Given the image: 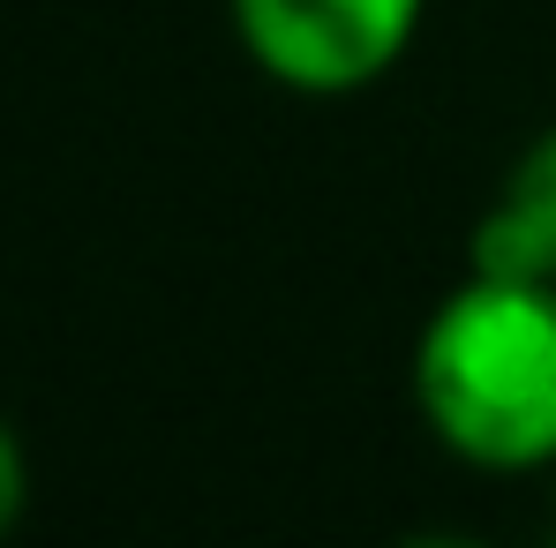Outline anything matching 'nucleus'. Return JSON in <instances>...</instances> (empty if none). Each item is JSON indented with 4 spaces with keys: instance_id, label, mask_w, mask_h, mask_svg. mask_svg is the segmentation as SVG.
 Instances as JSON below:
<instances>
[{
    "instance_id": "obj_1",
    "label": "nucleus",
    "mask_w": 556,
    "mask_h": 548,
    "mask_svg": "<svg viewBox=\"0 0 556 548\" xmlns=\"http://www.w3.org/2000/svg\"><path fill=\"white\" fill-rule=\"evenodd\" d=\"M414 398L444 451L489 473L556 458V285L473 271L414 346Z\"/></svg>"
},
{
    "instance_id": "obj_5",
    "label": "nucleus",
    "mask_w": 556,
    "mask_h": 548,
    "mask_svg": "<svg viewBox=\"0 0 556 548\" xmlns=\"http://www.w3.org/2000/svg\"><path fill=\"white\" fill-rule=\"evenodd\" d=\"M399 548H489V541H473V534H414V541H399Z\"/></svg>"
},
{
    "instance_id": "obj_4",
    "label": "nucleus",
    "mask_w": 556,
    "mask_h": 548,
    "mask_svg": "<svg viewBox=\"0 0 556 548\" xmlns=\"http://www.w3.org/2000/svg\"><path fill=\"white\" fill-rule=\"evenodd\" d=\"M23 488H30V473H23V444H15V429L0 421V534L23 519Z\"/></svg>"
},
{
    "instance_id": "obj_2",
    "label": "nucleus",
    "mask_w": 556,
    "mask_h": 548,
    "mask_svg": "<svg viewBox=\"0 0 556 548\" xmlns=\"http://www.w3.org/2000/svg\"><path fill=\"white\" fill-rule=\"evenodd\" d=\"M249 61L301 98L369 91L399 68L429 0H226Z\"/></svg>"
},
{
    "instance_id": "obj_3",
    "label": "nucleus",
    "mask_w": 556,
    "mask_h": 548,
    "mask_svg": "<svg viewBox=\"0 0 556 548\" xmlns=\"http://www.w3.org/2000/svg\"><path fill=\"white\" fill-rule=\"evenodd\" d=\"M473 271L556 285V128H542L511 158L489 218L473 226Z\"/></svg>"
}]
</instances>
